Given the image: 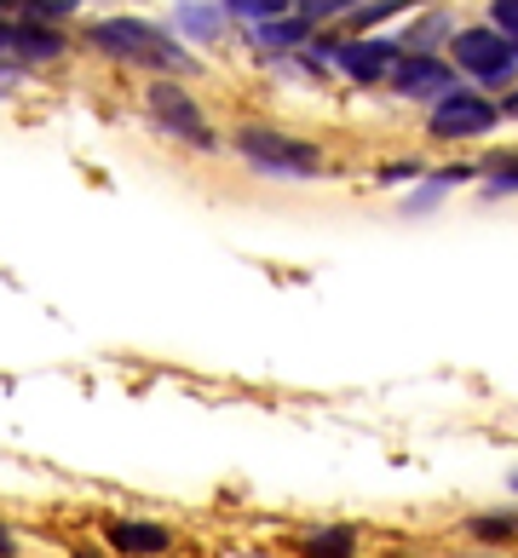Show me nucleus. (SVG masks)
<instances>
[{"label": "nucleus", "mask_w": 518, "mask_h": 558, "mask_svg": "<svg viewBox=\"0 0 518 558\" xmlns=\"http://www.w3.org/2000/svg\"><path fill=\"white\" fill-rule=\"evenodd\" d=\"M87 47H98L116 64H138V70H191V52L179 47L168 29L144 24V17H104L87 29Z\"/></svg>", "instance_id": "obj_1"}, {"label": "nucleus", "mask_w": 518, "mask_h": 558, "mask_svg": "<svg viewBox=\"0 0 518 558\" xmlns=\"http://www.w3.org/2000/svg\"><path fill=\"white\" fill-rule=\"evenodd\" d=\"M237 150H242L248 168L277 173V179H311V173L323 168L317 144L288 138V133H277V128H242V133H237Z\"/></svg>", "instance_id": "obj_2"}, {"label": "nucleus", "mask_w": 518, "mask_h": 558, "mask_svg": "<svg viewBox=\"0 0 518 558\" xmlns=\"http://www.w3.org/2000/svg\"><path fill=\"white\" fill-rule=\"evenodd\" d=\"M150 116H156V128L161 133H173V138H184V144H196V150H214V128H207V116L196 110V98L179 87V81H156L150 87Z\"/></svg>", "instance_id": "obj_3"}, {"label": "nucleus", "mask_w": 518, "mask_h": 558, "mask_svg": "<svg viewBox=\"0 0 518 558\" xmlns=\"http://www.w3.org/2000/svg\"><path fill=\"white\" fill-rule=\"evenodd\" d=\"M513 58H518V47L502 35V29H461L455 35V64L461 70H472L479 81H507L513 75Z\"/></svg>", "instance_id": "obj_4"}, {"label": "nucleus", "mask_w": 518, "mask_h": 558, "mask_svg": "<svg viewBox=\"0 0 518 558\" xmlns=\"http://www.w3.org/2000/svg\"><path fill=\"white\" fill-rule=\"evenodd\" d=\"M0 58H12V64H52V58H64V35L52 24H35V17L0 12Z\"/></svg>", "instance_id": "obj_5"}, {"label": "nucleus", "mask_w": 518, "mask_h": 558, "mask_svg": "<svg viewBox=\"0 0 518 558\" xmlns=\"http://www.w3.org/2000/svg\"><path fill=\"white\" fill-rule=\"evenodd\" d=\"M490 128H495V105L479 98V93H455L449 87L438 98V110H432V133H438V138H479Z\"/></svg>", "instance_id": "obj_6"}, {"label": "nucleus", "mask_w": 518, "mask_h": 558, "mask_svg": "<svg viewBox=\"0 0 518 558\" xmlns=\"http://www.w3.org/2000/svg\"><path fill=\"white\" fill-rule=\"evenodd\" d=\"M391 87H398L403 98H444L455 87V75L444 58H426V52H409L391 64Z\"/></svg>", "instance_id": "obj_7"}, {"label": "nucleus", "mask_w": 518, "mask_h": 558, "mask_svg": "<svg viewBox=\"0 0 518 558\" xmlns=\"http://www.w3.org/2000/svg\"><path fill=\"white\" fill-rule=\"evenodd\" d=\"M168 547H173V530L168 524H144V519L110 524V553L116 558H161Z\"/></svg>", "instance_id": "obj_8"}, {"label": "nucleus", "mask_w": 518, "mask_h": 558, "mask_svg": "<svg viewBox=\"0 0 518 558\" xmlns=\"http://www.w3.org/2000/svg\"><path fill=\"white\" fill-rule=\"evenodd\" d=\"M391 64H398L391 40H346L340 47V70L351 81H381V75H391Z\"/></svg>", "instance_id": "obj_9"}, {"label": "nucleus", "mask_w": 518, "mask_h": 558, "mask_svg": "<svg viewBox=\"0 0 518 558\" xmlns=\"http://www.w3.org/2000/svg\"><path fill=\"white\" fill-rule=\"evenodd\" d=\"M300 558H358V530H351V524L311 530L300 542Z\"/></svg>", "instance_id": "obj_10"}, {"label": "nucleus", "mask_w": 518, "mask_h": 558, "mask_svg": "<svg viewBox=\"0 0 518 558\" xmlns=\"http://www.w3.org/2000/svg\"><path fill=\"white\" fill-rule=\"evenodd\" d=\"M305 29H311L305 17H294V24H282V17H265V24H260V47H294Z\"/></svg>", "instance_id": "obj_11"}, {"label": "nucleus", "mask_w": 518, "mask_h": 558, "mask_svg": "<svg viewBox=\"0 0 518 558\" xmlns=\"http://www.w3.org/2000/svg\"><path fill=\"white\" fill-rule=\"evenodd\" d=\"M472 535H479V542H513L518 535V519H495V512H484V519H472Z\"/></svg>", "instance_id": "obj_12"}, {"label": "nucleus", "mask_w": 518, "mask_h": 558, "mask_svg": "<svg viewBox=\"0 0 518 558\" xmlns=\"http://www.w3.org/2000/svg\"><path fill=\"white\" fill-rule=\"evenodd\" d=\"M351 7H358V0H300V17H305V24H328V17H340V12H351Z\"/></svg>", "instance_id": "obj_13"}, {"label": "nucleus", "mask_w": 518, "mask_h": 558, "mask_svg": "<svg viewBox=\"0 0 518 558\" xmlns=\"http://www.w3.org/2000/svg\"><path fill=\"white\" fill-rule=\"evenodd\" d=\"M518 191V156L490 161V196H513Z\"/></svg>", "instance_id": "obj_14"}, {"label": "nucleus", "mask_w": 518, "mask_h": 558, "mask_svg": "<svg viewBox=\"0 0 518 558\" xmlns=\"http://www.w3.org/2000/svg\"><path fill=\"white\" fill-rule=\"evenodd\" d=\"M391 12H409V0H375V7H363V0H358V7H351V24L369 29V24H381V17H391Z\"/></svg>", "instance_id": "obj_15"}, {"label": "nucleus", "mask_w": 518, "mask_h": 558, "mask_svg": "<svg viewBox=\"0 0 518 558\" xmlns=\"http://www.w3.org/2000/svg\"><path fill=\"white\" fill-rule=\"evenodd\" d=\"M237 17H254V24H265V17H282L288 0H231Z\"/></svg>", "instance_id": "obj_16"}, {"label": "nucleus", "mask_w": 518, "mask_h": 558, "mask_svg": "<svg viewBox=\"0 0 518 558\" xmlns=\"http://www.w3.org/2000/svg\"><path fill=\"white\" fill-rule=\"evenodd\" d=\"M490 24L518 47V0H490Z\"/></svg>", "instance_id": "obj_17"}, {"label": "nucleus", "mask_w": 518, "mask_h": 558, "mask_svg": "<svg viewBox=\"0 0 518 558\" xmlns=\"http://www.w3.org/2000/svg\"><path fill=\"white\" fill-rule=\"evenodd\" d=\"M184 24H191L196 35H207V29H219V17L207 12V7H184Z\"/></svg>", "instance_id": "obj_18"}, {"label": "nucleus", "mask_w": 518, "mask_h": 558, "mask_svg": "<svg viewBox=\"0 0 518 558\" xmlns=\"http://www.w3.org/2000/svg\"><path fill=\"white\" fill-rule=\"evenodd\" d=\"M0 558H17V542H12L7 530H0Z\"/></svg>", "instance_id": "obj_19"}, {"label": "nucleus", "mask_w": 518, "mask_h": 558, "mask_svg": "<svg viewBox=\"0 0 518 558\" xmlns=\"http://www.w3.org/2000/svg\"><path fill=\"white\" fill-rule=\"evenodd\" d=\"M75 558H104V553H93V547H81V553H75Z\"/></svg>", "instance_id": "obj_20"}, {"label": "nucleus", "mask_w": 518, "mask_h": 558, "mask_svg": "<svg viewBox=\"0 0 518 558\" xmlns=\"http://www.w3.org/2000/svg\"><path fill=\"white\" fill-rule=\"evenodd\" d=\"M513 489H518V472H513Z\"/></svg>", "instance_id": "obj_21"}]
</instances>
